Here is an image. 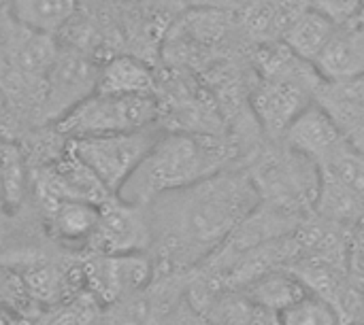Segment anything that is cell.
<instances>
[{
	"label": "cell",
	"mask_w": 364,
	"mask_h": 325,
	"mask_svg": "<svg viewBox=\"0 0 364 325\" xmlns=\"http://www.w3.org/2000/svg\"><path fill=\"white\" fill-rule=\"evenodd\" d=\"M154 275L156 266L149 253H90L81 266V281L87 290V296L107 307H115L147 290Z\"/></svg>",
	"instance_id": "8992f818"
},
{
	"label": "cell",
	"mask_w": 364,
	"mask_h": 325,
	"mask_svg": "<svg viewBox=\"0 0 364 325\" xmlns=\"http://www.w3.org/2000/svg\"><path fill=\"white\" fill-rule=\"evenodd\" d=\"M0 325H13V319H11V315L4 311V309H0Z\"/></svg>",
	"instance_id": "d6986e66"
},
{
	"label": "cell",
	"mask_w": 364,
	"mask_h": 325,
	"mask_svg": "<svg viewBox=\"0 0 364 325\" xmlns=\"http://www.w3.org/2000/svg\"><path fill=\"white\" fill-rule=\"evenodd\" d=\"M32 130H34V126L30 123L26 113L19 109L15 98L0 83V138L19 143Z\"/></svg>",
	"instance_id": "ac0fdd59"
},
{
	"label": "cell",
	"mask_w": 364,
	"mask_h": 325,
	"mask_svg": "<svg viewBox=\"0 0 364 325\" xmlns=\"http://www.w3.org/2000/svg\"><path fill=\"white\" fill-rule=\"evenodd\" d=\"M158 123L156 94L92 92L51 126L64 138L102 136L141 130Z\"/></svg>",
	"instance_id": "277c9868"
},
{
	"label": "cell",
	"mask_w": 364,
	"mask_h": 325,
	"mask_svg": "<svg viewBox=\"0 0 364 325\" xmlns=\"http://www.w3.org/2000/svg\"><path fill=\"white\" fill-rule=\"evenodd\" d=\"M254 179L260 200L305 219L320 189V166L284 141L258 143L243 164Z\"/></svg>",
	"instance_id": "3957f363"
},
{
	"label": "cell",
	"mask_w": 364,
	"mask_h": 325,
	"mask_svg": "<svg viewBox=\"0 0 364 325\" xmlns=\"http://www.w3.org/2000/svg\"><path fill=\"white\" fill-rule=\"evenodd\" d=\"M314 213L335 226H350L364 215V202L335 175L320 168V189L314 204Z\"/></svg>",
	"instance_id": "9a60e30c"
},
{
	"label": "cell",
	"mask_w": 364,
	"mask_h": 325,
	"mask_svg": "<svg viewBox=\"0 0 364 325\" xmlns=\"http://www.w3.org/2000/svg\"><path fill=\"white\" fill-rule=\"evenodd\" d=\"M337 23L320 13L318 9L299 11L284 28V45L294 51L299 57L314 64L318 53L324 49L328 38L333 36Z\"/></svg>",
	"instance_id": "4fadbf2b"
},
{
	"label": "cell",
	"mask_w": 364,
	"mask_h": 325,
	"mask_svg": "<svg viewBox=\"0 0 364 325\" xmlns=\"http://www.w3.org/2000/svg\"><path fill=\"white\" fill-rule=\"evenodd\" d=\"M237 292H241L254 309L277 315L279 311L296 302L301 296H305L309 290L288 268H275L250 281Z\"/></svg>",
	"instance_id": "7c38bea8"
},
{
	"label": "cell",
	"mask_w": 364,
	"mask_h": 325,
	"mask_svg": "<svg viewBox=\"0 0 364 325\" xmlns=\"http://www.w3.org/2000/svg\"><path fill=\"white\" fill-rule=\"evenodd\" d=\"M275 317L279 325H341L333 302L314 292H307Z\"/></svg>",
	"instance_id": "2e32d148"
},
{
	"label": "cell",
	"mask_w": 364,
	"mask_h": 325,
	"mask_svg": "<svg viewBox=\"0 0 364 325\" xmlns=\"http://www.w3.org/2000/svg\"><path fill=\"white\" fill-rule=\"evenodd\" d=\"M79 0H9V15L32 30L45 34L62 32L77 15Z\"/></svg>",
	"instance_id": "5bb4252c"
},
{
	"label": "cell",
	"mask_w": 364,
	"mask_h": 325,
	"mask_svg": "<svg viewBox=\"0 0 364 325\" xmlns=\"http://www.w3.org/2000/svg\"><path fill=\"white\" fill-rule=\"evenodd\" d=\"M279 141L305 153L320 166L346 143V136L341 134L333 117L314 100L296 115V119L288 126Z\"/></svg>",
	"instance_id": "9c48e42d"
},
{
	"label": "cell",
	"mask_w": 364,
	"mask_h": 325,
	"mask_svg": "<svg viewBox=\"0 0 364 325\" xmlns=\"http://www.w3.org/2000/svg\"><path fill=\"white\" fill-rule=\"evenodd\" d=\"M158 77L143 57L117 53L100 62L94 92L102 94H156Z\"/></svg>",
	"instance_id": "8fae6325"
},
{
	"label": "cell",
	"mask_w": 364,
	"mask_h": 325,
	"mask_svg": "<svg viewBox=\"0 0 364 325\" xmlns=\"http://www.w3.org/2000/svg\"><path fill=\"white\" fill-rule=\"evenodd\" d=\"M354 325H364V324H354Z\"/></svg>",
	"instance_id": "7402d4cb"
},
{
	"label": "cell",
	"mask_w": 364,
	"mask_h": 325,
	"mask_svg": "<svg viewBox=\"0 0 364 325\" xmlns=\"http://www.w3.org/2000/svg\"><path fill=\"white\" fill-rule=\"evenodd\" d=\"M9 4V0H0V6H6Z\"/></svg>",
	"instance_id": "ffe728a7"
},
{
	"label": "cell",
	"mask_w": 364,
	"mask_h": 325,
	"mask_svg": "<svg viewBox=\"0 0 364 325\" xmlns=\"http://www.w3.org/2000/svg\"><path fill=\"white\" fill-rule=\"evenodd\" d=\"M260 204V194L245 166L220 170L188 187L166 192L145 204L156 272L196 270L230 232Z\"/></svg>",
	"instance_id": "6da1fadb"
},
{
	"label": "cell",
	"mask_w": 364,
	"mask_h": 325,
	"mask_svg": "<svg viewBox=\"0 0 364 325\" xmlns=\"http://www.w3.org/2000/svg\"><path fill=\"white\" fill-rule=\"evenodd\" d=\"M98 66L83 49L60 47L47 77L43 98V126L58 121L75 104L87 98L96 89Z\"/></svg>",
	"instance_id": "ba28073f"
},
{
	"label": "cell",
	"mask_w": 364,
	"mask_h": 325,
	"mask_svg": "<svg viewBox=\"0 0 364 325\" xmlns=\"http://www.w3.org/2000/svg\"><path fill=\"white\" fill-rule=\"evenodd\" d=\"M243 153L228 134L162 130L117 196L134 204L188 187L220 170L241 166Z\"/></svg>",
	"instance_id": "7a4b0ae2"
},
{
	"label": "cell",
	"mask_w": 364,
	"mask_h": 325,
	"mask_svg": "<svg viewBox=\"0 0 364 325\" xmlns=\"http://www.w3.org/2000/svg\"><path fill=\"white\" fill-rule=\"evenodd\" d=\"M320 168L335 175L364 202V151L346 141L324 164H320Z\"/></svg>",
	"instance_id": "e0dca14e"
},
{
	"label": "cell",
	"mask_w": 364,
	"mask_h": 325,
	"mask_svg": "<svg viewBox=\"0 0 364 325\" xmlns=\"http://www.w3.org/2000/svg\"><path fill=\"white\" fill-rule=\"evenodd\" d=\"M2 11H4V6H0V19H2Z\"/></svg>",
	"instance_id": "44dd1931"
},
{
	"label": "cell",
	"mask_w": 364,
	"mask_h": 325,
	"mask_svg": "<svg viewBox=\"0 0 364 325\" xmlns=\"http://www.w3.org/2000/svg\"><path fill=\"white\" fill-rule=\"evenodd\" d=\"M160 132L162 128L154 123L130 132L70 138L68 147L102 181V185L117 196V192L141 164Z\"/></svg>",
	"instance_id": "5b68a950"
},
{
	"label": "cell",
	"mask_w": 364,
	"mask_h": 325,
	"mask_svg": "<svg viewBox=\"0 0 364 325\" xmlns=\"http://www.w3.org/2000/svg\"><path fill=\"white\" fill-rule=\"evenodd\" d=\"M151 245V228L147 209L111 196L98 206V221L90 234L85 249L98 255L147 253Z\"/></svg>",
	"instance_id": "52a82bcc"
},
{
	"label": "cell",
	"mask_w": 364,
	"mask_h": 325,
	"mask_svg": "<svg viewBox=\"0 0 364 325\" xmlns=\"http://www.w3.org/2000/svg\"><path fill=\"white\" fill-rule=\"evenodd\" d=\"M41 204L45 211V224L58 243L85 247L98 221V204L77 198L41 200Z\"/></svg>",
	"instance_id": "30bf717a"
}]
</instances>
